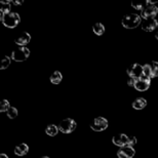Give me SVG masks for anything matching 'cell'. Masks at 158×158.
Returning <instances> with one entry per match:
<instances>
[{
  "label": "cell",
  "mask_w": 158,
  "mask_h": 158,
  "mask_svg": "<svg viewBox=\"0 0 158 158\" xmlns=\"http://www.w3.org/2000/svg\"><path fill=\"white\" fill-rule=\"evenodd\" d=\"M148 5V1H132L131 6L135 9H139V10H143V9Z\"/></svg>",
  "instance_id": "cell-20"
},
{
  "label": "cell",
  "mask_w": 158,
  "mask_h": 158,
  "mask_svg": "<svg viewBox=\"0 0 158 158\" xmlns=\"http://www.w3.org/2000/svg\"><path fill=\"white\" fill-rule=\"evenodd\" d=\"M10 108V104L7 100H3L0 103V112H7L8 109Z\"/></svg>",
  "instance_id": "cell-22"
},
{
  "label": "cell",
  "mask_w": 158,
  "mask_h": 158,
  "mask_svg": "<svg viewBox=\"0 0 158 158\" xmlns=\"http://www.w3.org/2000/svg\"><path fill=\"white\" fill-rule=\"evenodd\" d=\"M63 76H62V73L60 71H55L50 76V82L53 84H59L60 82L62 81Z\"/></svg>",
  "instance_id": "cell-17"
},
{
  "label": "cell",
  "mask_w": 158,
  "mask_h": 158,
  "mask_svg": "<svg viewBox=\"0 0 158 158\" xmlns=\"http://www.w3.org/2000/svg\"><path fill=\"white\" fill-rule=\"evenodd\" d=\"M28 152H29V147L25 143L19 145L15 148V154L17 156H25Z\"/></svg>",
  "instance_id": "cell-13"
},
{
  "label": "cell",
  "mask_w": 158,
  "mask_h": 158,
  "mask_svg": "<svg viewBox=\"0 0 158 158\" xmlns=\"http://www.w3.org/2000/svg\"><path fill=\"white\" fill-rule=\"evenodd\" d=\"M147 105V101L144 99V98H138L135 99L134 102H132V107L135 110H142L144 109Z\"/></svg>",
  "instance_id": "cell-14"
},
{
  "label": "cell",
  "mask_w": 158,
  "mask_h": 158,
  "mask_svg": "<svg viewBox=\"0 0 158 158\" xmlns=\"http://www.w3.org/2000/svg\"><path fill=\"white\" fill-rule=\"evenodd\" d=\"M59 131H60V128L56 125H55V124H49L46 127L45 132H46V135H50V137H55V135H58Z\"/></svg>",
  "instance_id": "cell-15"
},
{
  "label": "cell",
  "mask_w": 158,
  "mask_h": 158,
  "mask_svg": "<svg viewBox=\"0 0 158 158\" xmlns=\"http://www.w3.org/2000/svg\"><path fill=\"white\" fill-rule=\"evenodd\" d=\"M108 127V120L104 117H97L90 124V128L94 131H103Z\"/></svg>",
  "instance_id": "cell-6"
},
{
  "label": "cell",
  "mask_w": 158,
  "mask_h": 158,
  "mask_svg": "<svg viewBox=\"0 0 158 158\" xmlns=\"http://www.w3.org/2000/svg\"><path fill=\"white\" fill-rule=\"evenodd\" d=\"M143 69H144V66L135 63V64L131 65V67L127 69V74L129 75L131 78H135L138 80V79H140L143 76Z\"/></svg>",
  "instance_id": "cell-7"
},
{
  "label": "cell",
  "mask_w": 158,
  "mask_h": 158,
  "mask_svg": "<svg viewBox=\"0 0 158 158\" xmlns=\"http://www.w3.org/2000/svg\"><path fill=\"white\" fill-rule=\"evenodd\" d=\"M93 31L96 35L101 36V35H103L104 32H105V27H104V25L102 23H97V24L94 25Z\"/></svg>",
  "instance_id": "cell-16"
},
{
  "label": "cell",
  "mask_w": 158,
  "mask_h": 158,
  "mask_svg": "<svg viewBox=\"0 0 158 158\" xmlns=\"http://www.w3.org/2000/svg\"><path fill=\"white\" fill-rule=\"evenodd\" d=\"M0 10H1V15L9 14L10 12V1L0 2Z\"/></svg>",
  "instance_id": "cell-18"
},
{
  "label": "cell",
  "mask_w": 158,
  "mask_h": 158,
  "mask_svg": "<svg viewBox=\"0 0 158 158\" xmlns=\"http://www.w3.org/2000/svg\"><path fill=\"white\" fill-rule=\"evenodd\" d=\"M156 20H157V23H158V19H156Z\"/></svg>",
  "instance_id": "cell-31"
},
{
  "label": "cell",
  "mask_w": 158,
  "mask_h": 158,
  "mask_svg": "<svg viewBox=\"0 0 158 158\" xmlns=\"http://www.w3.org/2000/svg\"><path fill=\"white\" fill-rule=\"evenodd\" d=\"M128 138L129 137H127V135L124 134H118L113 137L112 142H113V144L116 145V146L122 148V147L126 146V145H128Z\"/></svg>",
  "instance_id": "cell-9"
},
{
  "label": "cell",
  "mask_w": 158,
  "mask_h": 158,
  "mask_svg": "<svg viewBox=\"0 0 158 158\" xmlns=\"http://www.w3.org/2000/svg\"><path fill=\"white\" fill-rule=\"evenodd\" d=\"M135 154V150L134 149V147L131 146H126L120 148L117 152V156L119 158H132Z\"/></svg>",
  "instance_id": "cell-8"
},
{
  "label": "cell",
  "mask_w": 158,
  "mask_h": 158,
  "mask_svg": "<svg viewBox=\"0 0 158 158\" xmlns=\"http://www.w3.org/2000/svg\"><path fill=\"white\" fill-rule=\"evenodd\" d=\"M137 144V138L135 137H129L128 138V146L134 147Z\"/></svg>",
  "instance_id": "cell-25"
},
{
  "label": "cell",
  "mask_w": 158,
  "mask_h": 158,
  "mask_svg": "<svg viewBox=\"0 0 158 158\" xmlns=\"http://www.w3.org/2000/svg\"><path fill=\"white\" fill-rule=\"evenodd\" d=\"M6 113H7V117L10 118V119H14L18 116V110L15 109V107H10Z\"/></svg>",
  "instance_id": "cell-23"
},
{
  "label": "cell",
  "mask_w": 158,
  "mask_h": 158,
  "mask_svg": "<svg viewBox=\"0 0 158 158\" xmlns=\"http://www.w3.org/2000/svg\"><path fill=\"white\" fill-rule=\"evenodd\" d=\"M135 81H137V79H135V78H129V79H128V81H127V84L129 85V86H134V87H135Z\"/></svg>",
  "instance_id": "cell-26"
},
{
  "label": "cell",
  "mask_w": 158,
  "mask_h": 158,
  "mask_svg": "<svg viewBox=\"0 0 158 158\" xmlns=\"http://www.w3.org/2000/svg\"><path fill=\"white\" fill-rule=\"evenodd\" d=\"M30 56V50L27 47H20L17 50H15L14 52L11 53V59L15 62H24L29 58Z\"/></svg>",
  "instance_id": "cell-4"
},
{
  "label": "cell",
  "mask_w": 158,
  "mask_h": 158,
  "mask_svg": "<svg viewBox=\"0 0 158 158\" xmlns=\"http://www.w3.org/2000/svg\"><path fill=\"white\" fill-rule=\"evenodd\" d=\"M12 3L15 4V5H21L22 3H23V1H12Z\"/></svg>",
  "instance_id": "cell-27"
},
{
  "label": "cell",
  "mask_w": 158,
  "mask_h": 158,
  "mask_svg": "<svg viewBox=\"0 0 158 158\" xmlns=\"http://www.w3.org/2000/svg\"><path fill=\"white\" fill-rule=\"evenodd\" d=\"M30 41H31V35L28 32H24L22 35H20L15 39V43H17L18 45L23 47L26 45V44L29 43Z\"/></svg>",
  "instance_id": "cell-12"
},
{
  "label": "cell",
  "mask_w": 158,
  "mask_h": 158,
  "mask_svg": "<svg viewBox=\"0 0 158 158\" xmlns=\"http://www.w3.org/2000/svg\"><path fill=\"white\" fill-rule=\"evenodd\" d=\"M158 26L157 20L156 19H149V20H144V22L142 23V29L146 32H152L156 29V27Z\"/></svg>",
  "instance_id": "cell-11"
},
{
  "label": "cell",
  "mask_w": 158,
  "mask_h": 158,
  "mask_svg": "<svg viewBox=\"0 0 158 158\" xmlns=\"http://www.w3.org/2000/svg\"><path fill=\"white\" fill-rule=\"evenodd\" d=\"M0 158H8V156L6 154H0Z\"/></svg>",
  "instance_id": "cell-28"
},
{
  "label": "cell",
  "mask_w": 158,
  "mask_h": 158,
  "mask_svg": "<svg viewBox=\"0 0 158 158\" xmlns=\"http://www.w3.org/2000/svg\"><path fill=\"white\" fill-rule=\"evenodd\" d=\"M150 84H151V79L141 77L140 79H138V80L135 81V88L139 91H145L150 87Z\"/></svg>",
  "instance_id": "cell-10"
},
{
  "label": "cell",
  "mask_w": 158,
  "mask_h": 158,
  "mask_svg": "<svg viewBox=\"0 0 158 158\" xmlns=\"http://www.w3.org/2000/svg\"><path fill=\"white\" fill-rule=\"evenodd\" d=\"M155 37H156V39H158V30H157V32L155 34Z\"/></svg>",
  "instance_id": "cell-29"
},
{
  "label": "cell",
  "mask_w": 158,
  "mask_h": 158,
  "mask_svg": "<svg viewBox=\"0 0 158 158\" xmlns=\"http://www.w3.org/2000/svg\"><path fill=\"white\" fill-rule=\"evenodd\" d=\"M41 158H49V157H47V156H43V157H41Z\"/></svg>",
  "instance_id": "cell-30"
},
{
  "label": "cell",
  "mask_w": 158,
  "mask_h": 158,
  "mask_svg": "<svg viewBox=\"0 0 158 158\" xmlns=\"http://www.w3.org/2000/svg\"><path fill=\"white\" fill-rule=\"evenodd\" d=\"M158 14V8L156 5H150L148 4L143 10L141 11V18L144 20H149V19H155Z\"/></svg>",
  "instance_id": "cell-5"
},
{
  "label": "cell",
  "mask_w": 158,
  "mask_h": 158,
  "mask_svg": "<svg viewBox=\"0 0 158 158\" xmlns=\"http://www.w3.org/2000/svg\"><path fill=\"white\" fill-rule=\"evenodd\" d=\"M9 65H10V58H8V56H6L2 59V61L0 62V69L4 70V69L8 68Z\"/></svg>",
  "instance_id": "cell-21"
},
{
  "label": "cell",
  "mask_w": 158,
  "mask_h": 158,
  "mask_svg": "<svg viewBox=\"0 0 158 158\" xmlns=\"http://www.w3.org/2000/svg\"><path fill=\"white\" fill-rule=\"evenodd\" d=\"M151 69H152L153 77H157L158 76V62L151 63Z\"/></svg>",
  "instance_id": "cell-24"
},
{
  "label": "cell",
  "mask_w": 158,
  "mask_h": 158,
  "mask_svg": "<svg viewBox=\"0 0 158 158\" xmlns=\"http://www.w3.org/2000/svg\"><path fill=\"white\" fill-rule=\"evenodd\" d=\"M143 78H147V79H151L153 77L152 75V69H151V65H144V69H143Z\"/></svg>",
  "instance_id": "cell-19"
},
{
  "label": "cell",
  "mask_w": 158,
  "mask_h": 158,
  "mask_svg": "<svg viewBox=\"0 0 158 158\" xmlns=\"http://www.w3.org/2000/svg\"><path fill=\"white\" fill-rule=\"evenodd\" d=\"M1 23L4 25L5 27L10 28V29H14L20 24L21 22V17L20 15L17 14V12H9V14H5V15H1Z\"/></svg>",
  "instance_id": "cell-1"
},
{
  "label": "cell",
  "mask_w": 158,
  "mask_h": 158,
  "mask_svg": "<svg viewBox=\"0 0 158 158\" xmlns=\"http://www.w3.org/2000/svg\"><path fill=\"white\" fill-rule=\"evenodd\" d=\"M76 125H77L76 121H75L74 119L67 118V119L62 120L59 125V128H60V131H62L63 134H71V132H73L75 131Z\"/></svg>",
  "instance_id": "cell-3"
},
{
  "label": "cell",
  "mask_w": 158,
  "mask_h": 158,
  "mask_svg": "<svg viewBox=\"0 0 158 158\" xmlns=\"http://www.w3.org/2000/svg\"><path fill=\"white\" fill-rule=\"evenodd\" d=\"M141 23H142L141 15L135 14L126 15L122 19V26L126 28V29H135V28L140 26Z\"/></svg>",
  "instance_id": "cell-2"
}]
</instances>
